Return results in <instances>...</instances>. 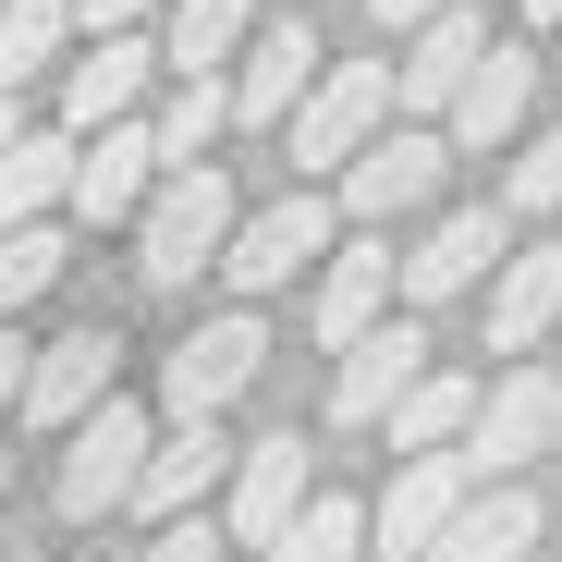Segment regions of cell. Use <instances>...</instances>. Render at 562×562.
Segmentation results:
<instances>
[{"instance_id": "30bf717a", "label": "cell", "mask_w": 562, "mask_h": 562, "mask_svg": "<svg viewBox=\"0 0 562 562\" xmlns=\"http://www.w3.org/2000/svg\"><path fill=\"white\" fill-rule=\"evenodd\" d=\"M428 380V330L416 318H380L367 342H342L330 367V428H392V404Z\"/></svg>"}, {"instance_id": "e575fe53", "label": "cell", "mask_w": 562, "mask_h": 562, "mask_svg": "<svg viewBox=\"0 0 562 562\" xmlns=\"http://www.w3.org/2000/svg\"><path fill=\"white\" fill-rule=\"evenodd\" d=\"M514 13H526V25H562V0H514Z\"/></svg>"}, {"instance_id": "d590c367", "label": "cell", "mask_w": 562, "mask_h": 562, "mask_svg": "<svg viewBox=\"0 0 562 562\" xmlns=\"http://www.w3.org/2000/svg\"><path fill=\"white\" fill-rule=\"evenodd\" d=\"M0 490H13V452H0Z\"/></svg>"}, {"instance_id": "4dcf8cb0", "label": "cell", "mask_w": 562, "mask_h": 562, "mask_svg": "<svg viewBox=\"0 0 562 562\" xmlns=\"http://www.w3.org/2000/svg\"><path fill=\"white\" fill-rule=\"evenodd\" d=\"M74 13H86V37H135L147 13H171V0H74Z\"/></svg>"}, {"instance_id": "5b68a950", "label": "cell", "mask_w": 562, "mask_h": 562, "mask_svg": "<svg viewBox=\"0 0 562 562\" xmlns=\"http://www.w3.org/2000/svg\"><path fill=\"white\" fill-rule=\"evenodd\" d=\"M440 171H452V135H440V123H392L380 147H367V159L342 171V209H355V233H392V221H416V209L440 196Z\"/></svg>"}, {"instance_id": "7a4b0ae2", "label": "cell", "mask_w": 562, "mask_h": 562, "mask_svg": "<svg viewBox=\"0 0 562 562\" xmlns=\"http://www.w3.org/2000/svg\"><path fill=\"white\" fill-rule=\"evenodd\" d=\"M392 99H404V61H330L318 99L294 111V171H355L392 135Z\"/></svg>"}, {"instance_id": "8992f818", "label": "cell", "mask_w": 562, "mask_h": 562, "mask_svg": "<svg viewBox=\"0 0 562 562\" xmlns=\"http://www.w3.org/2000/svg\"><path fill=\"white\" fill-rule=\"evenodd\" d=\"M159 183H171L159 123H111V135H86V159H74V209H61V221H86V233L147 221V196H159Z\"/></svg>"}, {"instance_id": "6da1fadb", "label": "cell", "mask_w": 562, "mask_h": 562, "mask_svg": "<svg viewBox=\"0 0 562 562\" xmlns=\"http://www.w3.org/2000/svg\"><path fill=\"white\" fill-rule=\"evenodd\" d=\"M233 233H245V209H233V171H221V159L171 171L159 196H147V221H135V281L183 294L196 269H221V257H233Z\"/></svg>"}, {"instance_id": "5bb4252c", "label": "cell", "mask_w": 562, "mask_h": 562, "mask_svg": "<svg viewBox=\"0 0 562 562\" xmlns=\"http://www.w3.org/2000/svg\"><path fill=\"white\" fill-rule=\"evenodd\" d=\"M502 37H490V13L477 0H452V13H428L416 37H404V111L416 123H452V99L477 86V61H490Z\"/></svg>"}, {"instance_id": "f546056e", "label": "cell", "mask_w": 562, "mask_h": 562, "mask_svg": "<svg viewBox=\"0 0 562 562\" xmlns=\"http://www.w3.org/2000/svg\"><path fill=\"white\" fill-rule=\"evenodd\" d=\"M135 562H221V526L209 514H183V526H147V550Z\"/></svg>"}, {"instance_id": "ac0fdd59", "label": "cell", "mask_w": 562, "mask_h": 562, "mask_svg": "<svg viewBox=\"0 0 562 562\" xmlns=\"http://www.w3.org/2000/svg\"><path fill=\"white\" fill-rule=\"evenodd\" d=\"M526 111H538V49L526 37H502L490 61H477V86H464V99H452V159H490V147H514L526 135Z\"/></svg>"}, {"instance_id": "44dd1931", "label": "cell", "mask_w": 562, "mask_h": 562, "mask_svg": "<svg viewBox=\"0 0 562 562\" xmlns=\"http://www.w3.org/2000/svg\"><path fill=\"white\" fill-rule=\"evenodd\" d=\"M550 330H562V245L502 257V281H490V355H538Z\"/></svg>"}, {"instance_id": "d6a6232c", "label": "cell", "mask_w": 562, "mask_h": 562, "mask_svg": "<svg viewBox=\"0 0 562 562\" xmlns=\"http://www.w3.org/2000/svg\"><path fill=\"white\" fill-rule=\"evenodd\" d=\"M367 13H380V37H416L428 13H452V0H367Z\"/></svg>"}, {"instance_id": "9c48e42d", "label": "cell", "mask_w": 562, "mask_h": 562, "mask_svg": "<svg viewBox=\"0 0 562 562\" xmlns=\"http://www.w3.org/2000/svg\"><path fill=\"white\" fill-rule=\"evenodd\" d=\"M318 74H330V49H318V25H306V13L257 25V37H245V61H233V123H294V111L318 99Z\"/></svg>"}, {"instance_id": "9a60e30c", "label": "cell", "mask_w": 562, "mask_h": 562, "mask_svg": "<svg viewBox=\"0 0 562 562\" xmlns=\"http://www.w3.org/2000/svg\"><path fill=\"white\" fill-rule=\"evenodd\" d=\"M233 464H245V452L221 440V416H171V428H159V452H147L135 514H147V526H183L209 490H233Z\"/></svg>"}, {"instance_id": "4316f807", "label": "cell", "mask_w": 562, "mask_h": 562, "mask_svg": "<svg viewBox=\"0 0 562 562\" xmlns=\"http://www.w3.org/2000/svg\"><path fill=\"white\" fill-rule=\"evenodd\" d=\"M221 123H233V86H221V74H183L171 99H159V159H171V171H196Z\"/></svg>"}, {"instance_id": "4fadbf2b", "label": "cell", "mask_w": 562, "mask_h": 562, "mask_svg": "<svg viewBox=\"0 0 562 562\" xmlns=\"http://www.w3.org/2000/svg\"><path fill=\"white\" fill-rule=\"evenodd\" d=\"M464 502H477V464H464V452H404L392 490H380V550H392V562H428Z\"/></svg>"}, {"instance_id": "484cf974", "label": "cell", "mask_w": 562, "mask_h": 562, "mask_svg": "<svg viewBox=\"0 0 562 562\" xmlns=\"http://www.w3.org/2000/svg\"><path fill=\"white\" fill-rule=\"evenodd\" d=\"M367 538H380V514H367V502H342V490H318L269 562H367Z\"/></svg>"}, {"instance_id": "836d02e7", "label": "cell", "mask_w": 562, "mask_h": 562, "mask_svg": "<svg viewBox=\"0 0 562 562\" xmlns=\"http://www.w3.org/2000/svg\"><path fill=\"white\" fill-rule=\"evenodd\" d=\"M13 135H25V111H13V86H0V159H13Z\"/></svg>"}, {"instance_id": "ba28073f", "label": "cell", "mask_w": 562, "mask_h": 562, "mask_svg": "<svg viewBox=\"0 0 562 562\" xmlns=\"http://www.w3.org/2000/svg\"><path fill=\"white\" fill-rule=\"evenodd\" d=\"M562 440V380L550 367H514V380L477 404V428H464V464H477V490H502L514 464H538Z\"/></svg>"}, {"instance_id": "d6986e66", "label": "cell", "mask_w": 562, "mask_h": 562, "mask_svg": "<svg viewBox=\"0 0 562 562\" xmlns=\"http://www.w3.org/2000/svg\"><path fill=\"white\" fill-rule=\"evenodd\" d=\"M147 74H159V49H147V37H86V49L61 61V123H74V135H111V123H135Z\"/></svg>"}, {"instance_id": "74e56055", "label": "cell", "mask_w": 562, "mask_h": 562, "mask_svg": "<svg viewBox=\"0 0 562 562\" xmlns=\"http://www.w3.org/2000/svg\"><path fill=\"white\" fill-rule=\"evenodd\" d=\"M294 13H306V0H294Z\"/></svg>"}, {"instance_id": "83f0119b", "label": "cell", "mask_w": 562, "mask_h": 562, "mask_svg": "<svg viewBox=\"0 0 562 562\" xmlns=\"http://www.w3.org/2000/svg\"><path fill=\"white\" fill-rule=\"evenodd\" d=\"M61 257H74V233H61V221H25V233H0V330H13V306H37L49 281H61Z\"/></svg>"}, {"instance_id": "3957f363", "label": "cell", "mask_w": 562, "mask_h": 562, "mask_svg": "<svg viewBox=\"0 0 562 562\" xmlns=\"http://www.w3.org/2000/svg\"><path fill=\"white\" fill-rule=\"evenodd\" d=\"M147 452H159V428H147V416H135V404L111 392L99 416H86V428L61 440V514H74V526L123 514V502L147 490Z\"/></svg>"}, {"instance_id": "ffe728a7", "label": "cell", "mask_w": 562, "mask_h": 562, "mask_svg": "<svg viewBox=\"0 0 562 562\" xmlns=\"http://www.w3.org/2000/svg\"><path fill=\"white\" fill-rule=\"evenodd\" d=\"M74 159H86V135H74V123H49V135H13V159H0V233L61 221V209H74Z\"/></svg>"}, {"instance_id": "cb8c5ba5", "label": "cell", "mask_w": 562, "mask_h": 562, "mask_svg": "<svg viewBox=\"0 0 562 562\" xmlns=\"http://www.w3.org/2000/svg\"><path fill=\"white\" fill-rule=\"evenodd\" d=\"M477 380H464V367H428V380L392 404V452H464V428H477Z\"/></svg>"}, {"instance_id": "2e32d148", "label": "cell", "mask_w": 562, "mask_h": 562, "mask_svg": "<svg viewBox=\"0 0 562 562\" xmlns=\"http://www.w3.org/2000/svg\"><path fill=\"white\" fill-rule=\"evenodd\" d=\"M392 294H404V257H392V233H355V245H330V269H318V342L342 355V342H367L392 318Z\"/></svg>"}, {"instance_id": "603a6c76", "label": "cell", "mask_w": 562, "mask_h": 562, "mask_svg": "<svg viewBox=\"0 0 562 562\" xmlns=\"http://www.w3.org/2000/svg\"><path fill=\"white\" fill-rule=\"evenodd\" d=\"M245 37H257V0H171L159 13V61L171 74H221V61H245Z\"/></svg>"}, {"instance_id": "e0dca14e", "label": "cell", "mask_w": 562, "mask_h": 562, "mask_svg": "<svg viewBox=\"0 0 562 562\" xmlns=\"http://www.w3.org/2000/svg\"><path fill=\"white\" fill-rule=\"evenodd\" d=\"M318 490H306V440L281 428V440H245V464H233V538L269 562L281 538H294V514H306Z\"/></svg>"}, {"instance_id": "8d00e7d4", "label": "cell", "mask_w": 562, "mask_h": 562, "mask_svg": "<svg viewBox=\"0 0 562 562\" xmlns=\"http://www.w3.org/2000/svg\"><path fill=\"white\" fill-rule=\"evenodd\" d=\"M13 562H37V550H13Z\"/></svg>"}, {"instance_id": "8fae6325", "label": "cell", "mask_w": 562, "mask_h": 562, "mask_svg": "<svg viewBox=\"0 0 562 562\" xmlns=\"http://www.w3.org/2000/svg\"><path fill=\"white\" fill-rule=\"evenodd\" d=\"M111 380H123V342L86 318V330H61V342H37V380H25V428H49V440H74L86 416L111 404Z\"/></svg>"}, {"instance_id": "52a82bcc", "label": "cell", "mask_w": 562, "mask_h": 562, "mask_svg": "<svg viewBox=\"0 0 562 562\" xmlns=\"http://www.w3.org/2000/svg\"><path fill=\"white\" fill-rule=\"evenodd\" d=\"M257 367H269V330L233 306V318H209V330H183L171 355H159V404L171 416H221L245 380H257Z\"/></svg>"}, {"instance_id": "d4e9b609", "label": "cell", "mask_w": 562, "mask_h": 562, "mask_svg": "<svg viewBox=\"0 0 562 562\" xmlns=\"http://www.w3.org/2000/svg\"><path fill=\"white\" fill-rule=\"evenodd\" d=\"M86 37V13L74 0H0V86H37V74H61V49Z\"/></svg>"}, {"instance_id": "7402d4cb", "label": "cell", "mask_w": 562, "mask_h": 562, "mask_svg": "<svg viewBox=\"0 0 562 562\" xmlns=\"http://www.w3.org/2000/svg\"><path fill=\"white\" fill-rule=\"evenodd\" d=\"M526 550H538V502L502 477V490H477V502L440 526V550H428V562H526Z\"/></svg>"}, {"instance_id": "277c9868", "label": "cell", "mask_w": 562, "mask_h": 562, "mask_svg": "<svg viewBox=\"0 0 562 562\" xmlns=\"http://www.w3.org/2000/svg\"><path fill=\"white\" fill-rule=\"evenodd\" d=\"M330 233H342V209L318 196V183H294V196L245 209V233H233L221 281H233V294H281V281H294V269H330Z\"/></svg>"}, {"instance_id": "1f68e13d", "label": "cell", "mask_w": 562, "mask_h": 562, "mask_svg": "<svg viewBox=\"0 0 562 562\" xmlns=\"http://www.w3.org/2000/svg\"><path fill=\"white\" fill-rule=\"evenodd\" d=\"M25 380H37V342L0 330V416H25Z\"/></svg>"}, {"instance_id": "f1b7e54d", "label": "cell", "mask_w": 562, "mask_h": 562, "mask_svg": "<svg viewBox=\"0 0 562 562\" xmlns=\"http://www.w3.org/2000/svg\"><path fill=\"white\" fill-rule=\"evenodd\" d=\"M514 209H562V135L514 147Z\"/></svg>"}, {"instance_id": "7c38bea8", "label": "cell", "mask_w": 562, "mask_h": 562, "mask_svg": "<svg viewBox=\"0 0 562 562\" xmlns=\"http://www.w3.org/2000/svg\"><path fill=\"white\" fill-rule=\"evenodd\" d=\"M502 257H514V233H502V209H440L416 245H404V306H440V294H477V281H502Z\"/></svg>"}]
</instances>
